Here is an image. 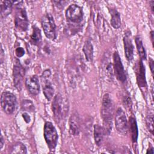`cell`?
<instances>
[{"instance_id":"obj_1","label":"cell","mask_w":154,"mask_h":154,"mask_svg":"<svg viewBox=\"0 0 154 154\" xmlns=\"http://www.w3.org/2000/svg\"><path fill=\"white\" fill-rule=\"evenodd\" d=\"M114 103L108 93L103 95L102 102L101 116L103 122V130L105 134H109L112 126V118L114 115Z\"/></svg>"},{"instance_id":"obj_2","label":"cell","mask_w":154,"mask_h":154,"mask_svg":"<svg viewBox=\"0 0 154 154\" xmlns=\"http://www.w3.org/2000/svg\"><path fill=\"white\" fill-rule=\"evenodd\" d=\"M45 141L51 150H53L57 146L58 139V133L55 126L50 122L45 123L43 130Z\"/></svg>"},{"instance_id":"obj_3","label":"cell","mask_w":154,"mask_h":154,"mask_svg":"<svg viewBox=\"0 0 154 154\" xmlns=\"http://www.w3.org/2000/svg\"><path fill=\"white\" fill-rule=\"evenodd\" d=\"M1 105L6 114H13L17 105V99L14 94L10 91H4L1 96Z\"/></svg>"},{"instance_id":"obj_4","label":"cell","mask_w":154,"mask_h":154,"mask_svg":"<svg viewBox=\"0 0 154 154\" xmlns=\"http://www.w3.org/2000/svg\"><path fill=\"white\" fill-rule=\"evenodd\" d=\"M42 26L46 37L51 40H54L57 37L56 25L53 16L47 13L45 14L41 20Z\"/></svg>"},{"instance_id":"obj_5","label":"cell","mask_w":154,"mask_h":154,"mask_svg":"<svg viewBox=\"0 0 154 154\" xmlns=\"http://www.w3.org/2000/svg\"><path fill=\"white\" fill-rule=\"evenodd\" d=\"M14 24L16 29L19 31H26L28 29L29 21L25 8L20 7L16 8Z\"/></svg>"},{"instance_id":"obj_6","label":"cell","mask_w":154,"mask_h":154,"mask_svg":"<svg viewBox=\"0 0 154 154\" xmlns=\"http://www.w3.org/2000/svg\"><path fill=\"white\" fill-rule=\"evenodd\" d=\"M66 17L67 20L72 22L79 23L83 19V10L82 7L77 4L70 5L66 10Z\"/></svg>"},{"instance_id":"obj_7","label":"cell","mask_w":154,"mask_h":154,"mask_svg":"<svg viewBox=\"0 0 154 154\" xmlns=\"http://www.w3.org/2000/svg\"><path fill=\"white\" fill-rule=\"evenodd\" d=\"M115 126L119 133L122 135H126L128 131V123L124 111L119 108L115 115Z\"/></svg>"},{"instance_id":"obj_8","label":"cell","mask_w":154,"mask_h":154,"mask_svg":"<svg viewBox=\"0 0 154 154\" xmlns=\"http://www.w3.org/2000/svg\"><path fill=\"white\" fill-rule=\"evenodd\" d=\"M51 72L49 70H45L41 76V80L43 84V92L48 100H51L54 96V90L50 82Z\"/></svg>"},{"instance_id":"obj_9","label":"cell","mask_w":154,"mask_h":154,"mask_svg":"<svg viewBox=\"0 0 154 154\" xmlns=\"http://www.w3.org/2000/svg\"><path fill=\"white\" fill-rule=\"evenodd\" d=\"M113 61L114 74L116 78L119 81L125 82L126 81V75L120 57L117 51H115L113 54Z\"/></svg>"},{"instance_id":"obj_10","label":"cell","mask_w":154,"mask_h":154,"mask_svg":"<svg viewBox=\"0 0 154 154\" xmlns=\"http://www.w3.org/2000/svg\"><path fill=\"white\" fill-rule=\"evenodd\" d=\"M24 75L25 71L22 65L19 62L16 63L13 67V83L18 91H20L22 88Z\"/></svg>"},{"instance_id":"obj_11","label":"cell","mask_w":154,"mask_h":154,"mask_svg":"<svg viewBox=\"0 0 154 154\" xmlns=\"http://www.w3.org/2000/svg\"><path fill=\"white\" fill-rule=\"evenodd\" d=\"M63 103L61 95L58 93L54 97L52 103V109L55 121L60 122L63 116Z\"/></svg>"},{"instance_id":"obj_12","label":"cell","mask_w":154,"mask_h":154,"mask_svg":"<svg viewBox=\"0 0 154 154\" xmlns=\"http://www.w3.org/2000/svg\"><path fill=\"white\" fill-rule=\"evenodd\" d=\"M25 85L29 92L32 95H37L40 92L38 78L36 75L28 76L25 80Z\"/></svg>"},{"instance_id":"obj_13","label":"cell","mask_w":154,"mask_h":154,"mask_svg":"<svg viewBox=\"0 0 154 154\" xmlns=\"http://www.w3.org/2000/svg\"><path fill=\"white\" fill-rule=\"evenodd\" d=\"M123 45L125 49V54L126 59L131 61L133 59L134 55V45L131 38V32H126L123 37Z\"/></svg>"},{"instance_id":"obj_14","label":"cell","mask_w":154,"mask_h":154,"mask_svg":"<svg viewBox=\"0 0 154 154\" xmlns=\"http://www.w3.org/2000/svg\"><path fill=\"white\" fill-rule=\"evenodd\" d=\"M137 84L139 86V88L145 90L147 88L145 67L143 64V61L141 60L139 61L138 67L137 72Z\"/></svg>"},{"instance_id":"obj_15","label":"cell","mask_w":154,"mask_h":154,"mask_svg":"<svg viewBox=\"0 0 154 154\" xmlns=\"http://www.w3.org/2000/svg\"><path fill=\"white\" fill-rule=\"evenodd\" d=\"M70 132L73 135H78L80 131L79 118L76 114H73L69 119Z\"/></svg>"},{"instance_id":"obj_16","label":"cell","mask_w":154,"mask_h":154,"mask_svg":"<svg viewBox=\"0 0 154 154\" xmlns=\"http://www.w3.org/2000/svg\"><path fill=\"white\" fill-rule=\"evenodd\" d=\"M129 128L131 131V137L132 140L134 143L137 142L138 137V126L137 123L136 122V120L134 117H131L129 118Z\"/></svg>"},{"instance_id":"obj_17","label":"cell","mask_w":154,"mask_h":154,"mask_svg":"<svg viewBox=\"0 0 154 154\" xmlns=\"http://www.w3.org/2000/svg\"><path fill=\"white\" fill-rule=\"evenodd\" d=\"M104 134L103 127L97 124L94 125V138L97 146H99L102 143Z\"/></svg>"},{"instance_id":"obj_18","label":"cell","mask_w":154,"mask_h":154,"mask_svg":"<svg viewBox=\"0 0 154 154\" xmlns=\"http://www.w3.org/2000/svg\"><path fill=\"white\" fill-rule=\"evenodd\" d=\"M14 1H1V17H5L12 11V7Z\"/></svg>"},{"instance_id":"obj_19","label":"cell","mask_w":154,"mask_h":154,"mask_svg":"<svg viewBox=\"0 0 154 154\" xmlns=\"http://www.w3.org/2000/svg\"><path fill=\"white\" fill-rule=\"evenodd\" d=\"M82 51L86 60L89 62H91L93 59V46L90 40L85 42Z\"/></svg>"},{"instance_id":"obj_20","label":"cell","mask_w":154,"mask_h":154,"mask_svg":"<svg viewBox=\"0 0 154 154\" xmlns=\"http://www.w3.org/2000/svg\"><path fill=\"white\" fill-rule=\"evenodd\" d=\"M109 12L111 16V26L115 28L118 29L120 28L121 25V19L120 14L117 11L116 9H110Z\"/></svg>"},{"instance_id":"obj_21","label":"cell","mask_w":154,"mask_h":154,"mask_svg":"<svg viewBox=\"0 0 154 154\" xmlns=\"http://www.w3.org/2000/svg\"><path fill=\"white\" fill-rule=\"evenodd\" d=\"M135 44L137 46V49L139 54V56L140 57V60L143 61L146 60L147 58L146 52L145 50V48L143 45V42L141 40V38L140 36H136L135 38Z\"/></svg>"},{"instance_id":"obj_22","label":"cell","mask_w":154,"mask_h":154,"mask_svg":"<svg viewBox=\"0 0 154 154\" xmlns=\"http://www.w3.org/2000/svg\"><path fill=\"white\" fill-rule=\"evenodd\" d=\"M32 33L31 35V43L34 45H38L42 42L41 31L37 26H32Z\"/></svg>"},{"instance_id":"obj_23","label":"cell","mask_w":154,"mask_h":154,"mask_svg":"<svg viewBox=\"0 0 154 154\" xmlns=\"http://www.w3.org/2000/svg\"><path fill=\"white\" fill-rule=\"evenodd\" d=\"M10 153H26V146L21 142L15 143L11 147Z\"/></svg>"},{"instance_id":"obj_24","label":"cell","mask_w":154,"mask_h":154,"mask_svg":"<svg viewBox=\"0 0 154 154\" xmlns=\"http://www.w3.org/2000/svg\"><path fill=\"white\" fill-rule=\"evenodd\" d=\"M146 125L149 132L153 134V114L150 112L146 117Z\"/></svg>"},{"instance_id":"obj_25","label":"cell","mask_w":154,"mask_h":154,"mask_svg":"<svg viewBox=\"0 0 154 154\" xmlns=\"http://www.w3.org/2000/svg\"><path fill=\"white\" fill-rule=\"evenodd\" d=\"M22 108L28 111H32L34 109V105L29 100H24L22 101Z\"/></svg>"},{"instance_id":"obj_26","label":"cell","mask_w":154,"mask_h":154,"mask_svg":"<svg viewBox=\"0 0 154 154\" xmlns=\"http://www.w3.org/2000/svg\"><path fill=\"white\" fill-rule=\"evenodd\" d=\"M15 54L19 58L22 57L25 54V51H24L23 48H21V47H19V48H16L15 50Z\"/></svg>"},{"instance_id":"obj_27","label":"cell","mask_w":154,"mask_h":154,"mask_svg":"<svg viewBox=\"0 0 154 154\" xmlns=\"http://www.w3.org/2000/svg\"><path fill=\"white\" fill-rule=\"evenodd\" d=\"M22 116L25 120V121L26 122V123H29L31 120V118L29 117V116L26 113V112H24L22 114Z\"/></svg>"},{"instance_id":"obj_28","label":"cell","mask_w":154,"mask_h":154,"mask_svg":"<svg viewBox=\"0 0 154 154\" xmlns=\"http://www.w3.org/2000/svg\"><path fill=\"white\" fill-rule=\"evenodd\" d=\"M149 66L150 67V70L152 74L153 73V68H154V61L152 58H149Z\"/></svg>"},{"instance_id":"obj_29","label":"cell","mask_w":154,"mask_h":154,"mask_svg":"<svg viewBox=\"0 0 154 154\" xmlns=\"http://www.w3.org/2000/svg\"><path fill=\"white\" fill-rule=\"evenodd\" d=\"M0 149H1L4 144V138H3V136L1 134V140H0Z\"/></svg>"},{"instance_id":"obj_30","label":"cell","mask_w":154,"mask_h":154,"mask_svg":"<svg viewBox=\"0 0 154 154\" xmlns=\"http://www.w3.org/2000/svg\"><path fill=\"white\" fill-rule=\"evenodd\" d=\"M152 153V154H153V153H154V152H153V147H151L150 148H149L148 150H147V151L146 152V153Z\"/></svg>"},{"instance_id":"obj_31","label":"cell","mask_w":154,"mask_h":154,"mask_svg":"<svg viewBox=\"0 0 154 154\" xmlns=\"http://www.w3.org/2000/svg\"><path fill=\"white\" fill-rule=\"evenodd\" d=\"M150 37H151V40H152V44H153V31H152L150 32Z\"/></svg>"},{"instance_id":"obj_32","label":"cell","mask_w":154,"mask_h":154,"mask_svg":"<svg viewBox=\"0 0 154 154\" xmlns=\"http://www.w3.org/2000/svg\"><path fill=\"white\" fill-rule=\"evenodd\" d=\"M153 4H154V1H152L150 5H151V9L152 12H153Z\"/></svg>"}]
</instances>
